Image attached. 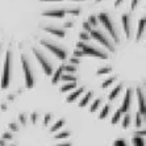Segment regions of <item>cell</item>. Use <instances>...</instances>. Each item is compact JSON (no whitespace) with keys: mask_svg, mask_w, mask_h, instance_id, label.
I'll use <instances>...</instances> for the list:
<instances>
[{"mask_svg":"<svg viewBox=\"0 0 146 146\" xmlns=\"http://www.w3.org/2000/svg\"><path fill=\"white\" fill-rule=\"evenodd\" d=\"M98 21H100L103 24V27L106 28V31L109 33L111 36V40L113 41V44H120V34H119V28L116 25V23L113 21L112 16L109 13H106V12H102V13L98 16Z\"/></svg>","mask_w":146,"mask_h":146,"instance_id":"6da1fadb","label":"cell"},{"mask_svg":"<svg viewBox=\"0 0 146 146\" xmlns=\"http://www.w3.org/2000/svg\"><path fill=\"white\" fill-rule=\"evenodd\" d=\"M12 66H13V55L12 51L8 50L5 54V59H4L3 65V72H1V88H8L11 84V79H12Z\"/></svg>","mask_w":146,"mask_h":146,"instance_id":"7a4b0ae2","label":"cell"},{"mask_svg":"<svg viewBox=\"0 0 146 146\" xmlns=\"http://www.w3.org/2000/svg\"><path fill=\"white\" fill-rule=\"evenodd\" d=\"M32 50H33L34 57H36L37 62L41 65V67H42V70H44L45 74L46 75L53 74V72H54V65H53V62H51L50 58H49L44 51L41 50V49H38V48H33Z\"/></svg>","mask_w":146,"mask_h":146,"instance_id":"3957f363","label":"cell"},{"mask_svg":"<svg viewBox=\"0 0 146 146\" xmlns=\"http://www.w3.org/2000/svg\"><path fill=\"white\" fill-rule=\"evenodd\" d=\"M41 45H42L45 49H48L50 53H53V54H54L58 59H61V61H63V59L67 58V51H66V49L63 48L62 45L57 44L55 41L42 38V40H41Z\"/></svg>","mask_w":146,"mask_h":146,"instance_id":"277c9868","label":"cell"},{"mask_svg":"<svg viewBox=\"0 0 146 146\" xmlns=\"http://www.w3.org/2000/svg\"><path fill=\"white\" fill-rule=\"evenodd\" d=\"M90 36H91V38H95L99 44L103 45V46H104L107 50L111 51V53H115L116 51V45L113 44V41L109 38L108 34H106L103 31H100V29H92V31L90 32Z\"/></svg>","mask_w":146,"mask_h":146,"instance_id":"5b68a950","label":"cell"},{"mask_svg":"<svg viewBox=\"0 0 146 146\" xmlns=\"http://www.w3.org/2000/svg\"><path fill=\"white\" fill-rule=\"evenodd\" d=\"M21 65H23V71H24V76H25V86L28 88H33L34 83H36V78H34L33 67H32V63L29 61L28 55L25 54L21 55Z\"/></svg>","mask_w":146,"mask_h":146,"instance_id":"8992f818","label":"cell"},{"mask_svg":"<svg viewBox=\"0 0 146 146\" xmlns=\"http://www.w3.org/2000/svg\"><path fill=\"white\" fill-rule=\"evenodd\" d=\"M78 49L83 51L84 55L98 57V58H102V59H107L108 58V53L107 51H104L103 49L98 48V46L90 45L88 42H78Z\"/></svg>","mask_w":146,"mask_h":146,"instance_id":"52a82bcc","label":"cell"},{"mask_svg":"<svg viewBox=\"0 0 146 146\" xmlns=\"http://www.w3.org/2000/svg\"><path fill=\"white\" fill-rule=\"evenodd\" d=\"M132 88H128L125 92V96H124V102H122V106L120 109V112L122 113V115H125V113H129L130 111V106H132Z\"/></svg>","mask_w":146,"mask_h":146,"instance_id":"ba28073f","label":"cell"},{"mask_svg":"<svg viewBox=\"0 0 146 146\" xmlns=\"http://www.w3.org/2000/svg\"><path fill=\"white\" fill-rule=\"evenodd\" d=\"M137 100H138V115H141L143 117L145 116V95L141 88H137Z\"/></svg>","mask_w":146,"mask_h":146,"instance_id":"9c48e42d","label":"cell"},{"mask_svg":"<svg viewBox=\"0 0 146 146\" xmlns=\"http://www.w3.org/2000/svg\"><path fill=\"white\" fill-rule=\"evenodd\" d=\"M121 23H122V28H124V32H125V36L128 38L130 37V33H132V23H130V16L128 13H124L122 15V19H121Z\"/></svg>","mask_w":146,"mask_h":146,"instance_id":"30bf717a","label":"cell"},{"mask_svg":"<svg viewBox=\"0 0 146 146\" xmlns=\"http://www.w3.org/2000/svg\"><path fill=\"white\" fill-rule=\"evenodd\" d=\"M66 12L63 9H49V11H44L42 12V16L46 17H55V19H62L65 17Z\"/></svg>","mask_w":146,"mask_h":146,"instance_id":"8fae6325","label":"cell"},{"mask_svg":"<svg viewBox=\"0 0 146 146\" xmlns=\"http://www.w3.org/2000/svg\"><path fill=\"white\" fill-rule=\"evenodd\" d=\"M45 31L48 32V33L53 34V36H55V37H59V38H63V37H65V31H63V29H59V28L46 27V28H45Z\"/></svg>","mask_w":146,"mask_h":146,"instance_id":"7c38bea8","label":"cell"},{"mask_svg":"<svg viewBox=\"0 0 146 146\" xmlns=\"http://www.w3.org/2000/svg\"><path fill=\"white\" fill-rule=\"evenodd\" d=\"M83 91H84V87H80V88H78L76 91H74L72 94H70V95L66 98V102L67 103H74L75 100H78V98L83 94Z\"/></svg>","mask_w":146,"mask_h":146,"instance_id":"4fadbf2b","label":"cell"},{"mask_svg":"<svg viewBox=\"0 0 146 146\" xmlns=\"http://www.w3.org/2000/svg\"><path fill=\"white\" fill-rule=\"evenodd\" d=\"M63 74V67H59L58 70H54V72L51 74V84H57L61 80V75Z\"/></svg>","mask_w":146,"mask_h":146,"instance_id":"5bb4252c","label":"cell"},{"mask_svg":"<svg viewBox=\"0 0 146 146\" xmlns=\"http://www.w3.org/2000/svg\"><path fill=\"white\" fill-rule=\"evenodd\" d=\"M143 32H145V19H141L138 21V28H137V34H136L137 41L141 40V37L143 36Z\"/></svg>","mask_w":146,"mask_h":146,"instance_id":"9a60e30c","label":"cell"},{"mask_svg":"<svg viewBox=\"0 0 146 146\" xmlns=\"http://www.w3.org/2000/svg\"><path fill=\"white\" fill-rule=\"evenodd\" d=\"M121 90H122V84L121 83H120V84H117L115 87V88L112 90V91L109 92V95H108V99L109 100H111V102H112V100H115L116 98H117V96H119V94L120 92H121Z\"/></svg>","mask_w":146,"mask_h":146,"instance_id":"2e32d148","label":"cell"},{"mask_svg":"<svg viewBox=\"0 0 146 146\" xmlns=\"http://www.w3.org/2000/svg\"><path fill=\"white\" fill-rule=\"evenodd\" d=\"M92 96H94V92H92V91H88V92H87V94L84 95V98L80 100V103H79V107H80V108H84V107L90 103V100L92 99Z\"/></svg>","mask_w":146,"mask_h":146,"instance_id":"e0dca14e","label":"cell"},{"mask_svg":"<svg viewBox=\"0 0 146 146\" xmlns=\"http://www.w3.org/2000/svg\"><path fill=\"white\" fill-rule=\"evenodd\" d=\"M61 80L66 82V83H72V82L78 80L76 75L75 74H62L61 75Z\"/></svg>","mask_w":146,"mask_h":146,"instance_id":"ac0fdd59","label":"cell"},{"mask_svg":"<svg viewBox=\"0 0 146 146\" xmlns=\"http://www.w3.org/2000/svg\"><path fill=\"white\" fill-rule=\"evenodd\" d=\"M130 122H132V116H130V113H125L124 120H122V128H124V129H128L130 126Z\"/></svg>","mask_w":146,"mask_h":146,"instance_id":"d6986e66","label":"cell"},{"mask_svg":"<svg viewBox=\"0 0 146 146\" xmlns=\"http://www.w3.org/2000/svg\"><path fill=\"white\" fill-rule=\"evenodd\" d=\"M109 111H111V106H109V104L104 106V108L102 109V112L99 113V119H100V120H104L107 116L109 115Z\"/></svg>","mask_w":146,"mask_h":146,"instance_id":"ffe728a7","label":"cell"},{"mask_svg":"<svg viewBox=\"0 0 146 146\" xmlns=\"http://www.w3.org/2000/svg\"><path fill=\"white\" fill-rule=\"evenodd\" d=\"M76 87V82H72V83H65V84L61 87V92H67L70 90H74Z\"/></svg>","mask_w":146,"mask_h":146,"instance_id":"44dd1931","label":"cell"},{"mask_svg":"<svg viewBox=\"0 0 146 146\" xmlns=\"http://www.w3.org/2000/svg\"><path fill=\"white\" fill-rule=\"evenodd\" d=\"M62 67H63V70L66 71V74H75V72H76V66L70 65V63H67L66 66H62Z\"/></svg>","mask_w":146,"mask_h":146,"instance_id":"7402d4cb","label":"cell"},{"mask_svg":"<svg viewBox=\"0 0 146 146\" xmlns=\"http://www.w3.org/2000/svg\"><path fill=\"white\" fill-rule=\"evenodd\" d=\"M63 125H65V120H63V119H61V120H58V121L55 122L54 125L51 126V129H50V130H51V132H53V133H54L55 130L61 129V128H62V126H63Z\"/></svg>","mask_w":146,"mask_h":146,"instance_id":"603a6c76","label":"cell"},{"mask_svg":"<svg viewBox=\"0 0 146 146\" xmlns=\"http://www.w3.org/2000/svg\"><path fill=\"white\" fill-rule=\"evenodd\" d=\"M102 99H96V100H94V103H92V106H91V108H90V111H91V113H94V112H96L98 111V108L100 107V104H102Z\"/></svg>","mask_w":146,"mask_h":146,"instance_id":"cb8c5ba5","label":"cell"},{"mask_svg":"<svg viewBox=\"0 0 146 146\" xmlns=\"http://www.w3.org/2000/svg\"><path fill=\"white\" fill-rule=\"evenodd\" d=\"M121 117H122V113L120 112V109H117V111L115 112V115H113V117H112V124H113V125H116V124L120 121V119H121Z\"/></svg>","mask_w":146,"mask_h":146,"instance_id":"d4e9b609","label":"cell"},{"mask_svg":"<svg viewBox=\"0 0 146 146\" xmlns=\"http://www.w3.org/2000/svg\"><path fill=\"white\" fill-rule=\"evenodd\" d=\"M133 146H145V139L141 137H133Z\"/></svg>","mask_w":146,"mask_h":146,"instance_id":"484cf974","label":"cell"},{"mask_svg":"<svg viewBox=\"0 0 146 146\" xmlns=\"http://www.w3.org/2000/svg\"><path fill=\"white\" fill-rule=\"evenodd\" d=\"M111 71H112V67H111V66H107V67H103V68H100V70H98L96 74L98 75H104V74H109Z\"/></svg>","mask_w":146,"mask_h":146,"instance_id":"4316f807","label":"cell"},{"mask_svg":"<svg viewBox=\"0 0 146 146\" xmlns=\"http://www.w3.org/2000/svg\"><path fill=\"white\" fill-rule=\"evenodd\" d=\"M79 37H80V42H87V41L91 40V36H90V33H86V32H82L80 34H79Z\"/></svg>","mask_w":146,"mask_h":146,"instance_id":"83f0119b","label":"cell"},{"mask_svg":"<svg viewBox=\"0 0 146 146\" xmlns=\"http://www.w3.org/2000/svg\"><path fill=\"white\" fill-rule=\"evenodd\" d=\"M115 80H116V76H112V78H109V79H106V82H103L102 87L103 88H107V87H109V86L112 84Z\"/></svg>","mask_w":146,"mask_h":146,"instance_id":"f1b7e54d","label":"cell"},{"mask_svg":"<svg viewBox=\"0 0 146 146\" xmlns=\"http://www.w3.org/2000/svg\"><path fill=\"white\" fill-rule=\"evenodd\" d=\"M67 137H70V132H62V133H59V134H55L54 138L62 139V138H67Z\"/></svg>","mask_w":146,"mask_h":146,"instance_id":"f546056e","label":"cell"},{"mask_svg":"<svg viewBox=\"0 0 146 146\" xmlns=\"http://www.w3.org/2000/svg\"><path fill=\"white\" fill-rule=\"evenodd\" d=\"M113 146H128L126 145V141L125 139H116L115 141V143H113Z\"/></svg>","mask_w":146,"mask_h":146,"instance_id":"4dcf8cb0","label":"cell"},{"mask_svg":"<svg viewBox=\"0 0 146 146\" xmlns=\"http://www.w3.org/2000/svg\"><path fill=\"white\" fill-rule=\"evenodd\" d=\"M141 117H142V116L137 113V120H136V126H137V128H141V125L143 124V120L141 119Z\"/></svg>","mask_w":146,"mask_h":146,"instance_id":"1f68e13d","label":"cell"},{"mask_svg":"<svg viewBox=\"0 0 146 146\" xmlns=\"http://www.w3.org/2000/svg\"><path fill=\"white\" fill-rule=\"evenodd\" d=\"M88 24L91 25V27H95V25L98 24V17H96V16H91V17H90Z\"/></svg>","mask_w":146,"mask_h":146,"instance_id":"d6a6232c","label":"cell"},{"mask_svg":"<svg viewBox=\"0 0 146 146\" xmlns=\"http://www.w3.org/2000/svg\"><path fill=\"white\" fill-rule=\"evenodd\" d=\"M83 28H84V32H86V33H90V32L92 31V27L88 24V21L83 23Z\"/></svg>","mask_w":146,"mask_h":146,"instance_id":"836d02e7","label":"cell"},{"mask_svg":"<svg viewBox=\"0 0 146 146\" xmlns=\"http://www.w3.org/2000/svg\"><path fill=\"white\" fill-rule=\"evenodd\" d=\"M79 63H80V59H78V58L72 57L71 59H70V65H74V66H76V65H79Z\"/></svg>","mask_w":146,"mask_h":146,"instance_id":"e575fe53","label":"cell"},{"mask_svg":"<svg viewBox=\"0 0 146 146\" xmlns=\"http://www.w3.org/2000/svg\"><path fill=\"white\" fill-rule=\"evenodd\" d=\"M83 55H84V54H83V51L79 50V49H78V50H75V51H74V57H75V58H78V59H79L80 57H83Z\"/></svg>","mask_w":146,"mask_h":146,"instance_id":"d590c367","label":"cell"},{"mask_svg":"<svg viewBox=\"0 0 146 146\" xmlns=\"http://www.w3.org/2000/svg\"><path fill=\"white\" fill-rule=\"evenodd\" d=\"M50 119H51V116L50 115H48V116H45V120H44V126H46L49 124V121H50Z\"/></svg>","mask_w":146,"mask_h":146,"instance_id":"8d00e7d4","label":"cell"},{"mask_svg":"<svg viewBox=\"0 0 146 146\" xmlns=\"http://www.w3.org/2000/svg\"><path fill=\"white\" fill-rule=\"evenodd\" d=\"M67 13H72V15H79L80 13V9H74V11H65Z\"/></svg>","mask_w":146,"mask_h":146,"instance_id":"74e56055","label":"cell"},{"mask_svg":"<svg viewBox=\"0 0 146 146\" xmlns=\"http://www.w3.org/2000/svg\"><path fill=\"white\" fill-rule=\"evenodd\" d=\"M137 3H138V0H133V1H132V9H136Z\"/></svg>","mask_w":146,"mask_h":146,"instance_id":"f35d334b","label":"cell"},{"mask_svg":"<svg viewBox=\"0 0 146 146\" xmlns=\"http://www.w3.org/2000/svg\"><path fill=\"white\" fill-rule=\"evenodd\" d=\"M122 1H124V0H116V1H115V5H116V7H119V4H121Z\"/></svg>","mask_w":146,"mask_h":146,"instance_id":"ab89813d","label":"cell"},{"mask_svg":"<svg viewBox=\"0 0 146 146\" xmlns=\"http://www.w3.org/2000/svg\"><path fill=\"white\" fill-rule=\"evenodd\" d=\"M57 146H71V143L67 142V143H62V145H57Z\"/></svg>","mask_w":146,"mask_h":146,"instance_id":"60d3db41","label":"cell"},{"mask_svg":"<svg viewBox=\"0 0 146 146\" xmlns=\"http://www.w3.org/2000/svg\"><path fill=\"white\" fill-rule=\"evenodd\" d=\"M41 1H61V0H41Z\"/></svg>","mask_w":146,"mask_h":146,"instance_id":"b9f144b4","label":"cell"},{"mask_svg":"<svg viewBox=\"0 0 146 146\" xmlns=\"http://www.w3.org/2000/svg\"><path fill=\"white\" fill-rule=\"evenodd\" d=\"M32 119H33V121L34 120H37V115H32Z\"/></svg>","mask_w":146,"mask_h":146,"instance_id":"7bdbcfd3","label":"cell"},{"mask_svg":"<svg viewBox=\"0 0 146 146\" xmlns=\"http://www.w3.org/2000/svg\"><path fill=\"white\" fill-rule=\"evenodd\" d=\"M99 1H102V0H96V3H99Z\"/></svg>","mask_w":146,"mask_h":146,"instance_id":"ee69618b","label":"cell"},{"mask_svg":"<svg viewBox=\"0 0 146 146\" xmlns=\"http://www.w3.org/2000/svg\"><path fill=\"white\" fill-rule=\"evenodd\" d=\"M74 1H78V0H74Z\"/></svg>","mask_w":146,"mask_h":146,"instance_id":"f6af8a7d","label":"cell"},{"mask_svg":"<svg viewBox=\"0 0 146 146\" xmlns=\"http://www.w3.org/2000/svg\"><path fill=\"white\" fill-rule=\"evenodd\" d=\"M0 49H1V45H0Z\"/></svg>","mask_w":146,"mask_h":146,"instance_id":"bcb514c9","label":"cell"}]
</instances>
